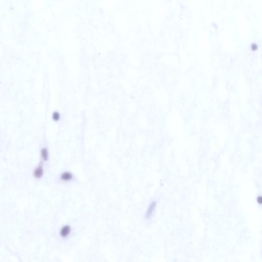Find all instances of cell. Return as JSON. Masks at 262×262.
I'll return each mask as SVG.
<instances>
[{"label":"cell","instance_id":"cell-3","mask_svg":"<svg viewBox=\"0 0 262 262\" xmlns=\"http://www.w3.org/2000/svg\"><path fill=\"white\" fill-rule=\"evenodd\" d=\"M156 207V202L155 201L152 202L151 203V204L149 205V206L148 207L146 211L145 216L147 218H149L152 216L153 213L154 212V211L155 210Z\"/></svg>","mask_w":262,"mask_h":262},{"label":"cell","instance_id":"cell-6","mask_svg":"<svg viewBox=\"0 0 262 262\" xmlns=\"http://www.w3.org/2000/svg\"><path fill=\"white\" fill-rule=\"evenodd\" d=\"M52 117H53V119L54 121H58L59 118H60V115L58 113V112H54L53 114V116H52Z\"/></svg>","mask_w":262,"mask_h":262},{"label":"cell","instance_id":"cell-2","mask_svg":"<svg viewBox=\"0 0 262 262\" xmlns=\"http://www.w3.org/2000/svg\"><path fill=\"white\" fill-rule=\"evenodd\" d=\"M74 176L72 173L68 171L63 172L60 176V179L63 182H69L73 179Z\"/></svg>","mask_w":262,"mask_h":262},{"label":"cell","instance_id":"cell-7","mask_svg":"<svg viewBox=\"0 0 262 262\" xmlns=\"http://www.w3.org/2000/svg\"><path fill=\"white\" fill-rule=\"evenodd\" d=\"M258 202L260 204L262 203V198L261 197H259L258 198Z\"/></svg>","mask_w":262,"mask_h":262},{"label":"cell","instance_id":"cell-1","mask_svg":"<svg viewBox=\"0 0 262 262\" xmlns=\"http://www.w3.org/2000/svg\"><path fill=\"white\" fill-rule=\"evenodd\" d=\"M44 174V168L42 163H40L34 170L33 176L37 179H40L42 178Z\"/></svg>","mask_w":262,"mask_h":262},{"label":"cell","instance_id":"cell-5","mask_svg":"<svg viewBox=\"0 0 262 262\" xmlns=\"http://www.w3.org/2000/svg\"><path fill=\"white\" fill-rule=\"evenodd\" d=\"M69 226H65L60 231V234L63 237H66L68 236L71 231V229Z\"/></svg>","mask_w":262,"mask_h":262},{"label":"cell","instance_id":"cell-4","mask_svg":"<svg viewBox=\"0 0 262 262\" xmlns=\"http://www.w3.org/2000/svg\"><path fill=\"white\" fill-rule=\"evenodd\" d=\"M40 156L42 159L45 162H46L49 160V153L47 147H44L41 149L40 151Z\"/></svg>","mask_w":262,"mask_h":262}]
</instances>
